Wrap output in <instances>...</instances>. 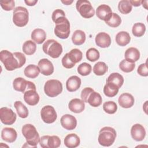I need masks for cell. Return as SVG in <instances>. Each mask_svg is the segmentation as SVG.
<instances>
[{"instance_id":"6da1fadb","label":"cell","mask_w":148,"mask_h":148,"mask_svg":"<svg viewBox=\"0 0 148 148\" xmlns=\"http://www.w3.org/2000/svg\"><path fill=\"white\" fill-rule=\"evenodd\" d=\"M22 134L25 138L28 147H36L39 143L40 137L35 126L31 124H26L22 127Z\"/></svg>"},{"instance_id":"7a4b0ae2","label":"cell","mask_w":148,"mask_h":148,"mask_svg":"<svg viewBox=\"0 0 148 148\" xmlns=\"http://www.w3.org/2000/svg\"><path fill=\"white\" fill-rule=\"evenodd\" d=\"M116 138V130L110 127H104L99 132L98 140L99 143L105 147H109L113 145Z\"/></svg>"},{"instance_id":"3957f363","label":"cell","mask_w":148,"mask_h":148,"mask_svg":"<svg viewBox=\"0 0 148 148\" xmlns=\"http://www.w3.org/2000/svg\"><path fill=\"white\" fill-rule=\"evenodd\" d=\"M43 52L53 58H58L62 53L61 45L54 39L46 40L42 46Z\"/></svg>"},{"instance_id":"277c9868","label":"cell","mask_w":148,"mask_h":148,"mask_svg":"<svg viewBox=\"0 0 148 148\" xmlns=\"http://www.w3.org/2000/svg\"><path fill=\"white\" fill-rule=\"evenodd\" d=\"M0 60L3 64L7 71H12L20 68V64L17 58L8 50H3L0 52Z\"/></svg>"},{"instance_id":"5b68a950","label":"cell","mask_w":148,"mask_h":148,"mask_svg":"<svg viewBox=\"0 0 148 148\" xmlns=\"http://www.w3.org/2000/svg\"><path fill=\"white\" fill-rule=\"evenodd\" d=\"M54 34L59 38L67 39L70 34V23L66 17H63L55 22Z\"/></svg>"},{"instance_id":"8992f818","label":"cell","mask_w":148,"mask_h":148,"mask_svg":"<svg viewBox=\"0 0 148 148\" xmlns=\"http://www.w3.org/2000/svg\"><path fill=\"white\" fill-rule=\"evenodd\" d=\"M29 20L28 10L23 6L16 7L13 12V22L19 27L25 26Z\"/></svg>"},{"instance_id":"52a82bcc","label":"cell","mask_w":148,"mask_h":148,"mask_svg":"<svg viewBox=\"0 0 148 148\" xmlns=\"http://www.w3.org/2000/svg\"><path fill=\"white\" fill-rule=\"evenodd\" d=\"M44 91L48 97H55L62 92V84L58 80H49L45 84Z\"/></svg>"},{"instance_id":"ba28073f","label":"cell","mask_w":148,"mask_h":148,"mask_svg":"<svg viewBox=\"0 0 148 148\" xmlns=\"http://www.w3.org/2000/svg\"><path fill=\"white\" fill-rule=\"evenodd\" d=\"M76 8L80 14L85 18H90L95 14V10L88 1H77L76 3Z\"/></svg>"},{"instance_id":"9c48e42d","label":"cell","mask_w":148,"mask_h":148,"mask_svg":"<svg viewBox=\"0 0 148 148\" xmlns=\"http://www.w3.org/2000/svg\"><path fill=\"white\" fill-rule=\"evenodd\" d=\"M13 88L17 91L24 93L25 91L29 90H36L35 84L30 81L26 80L25 79L18 77L14 79L13 83Z\"/></svg>"},{"instance_id":"30bf717a","label":"cell","mask_w":148,"mask_h":148,"mask_svg":"<svg viewBox=\"0 0 148 148\" xmlns=\"http://www.w3.org/2000/svg\"><path fill=\"white\" fill-rule=\"evenodd\" d=\"M40 116L43 122L47 124L54 123L57 118V113L54 108L51 105H46L42 108Z\"/></svg>"},{"instance_id":"8fae6325","label":"cell","mask_w":148,"mask_h":148,"mask_svg":"<svg viewBox=\"0 0 148 148\" xmlns=\"http://www.w3.org/2000/svg\"><path fill=\"white\" fill-rule=\"evenodd\" d=\"M1 121L5 125H12L16 120V113L7 107H2L0 109Z\"/></svg>"},{"instance_id":"7c38bea8","label":"cell","mask_w":148,"mask_h":148,"mask_svg":"<svg viewBox=\"0 0 148 148\" xmlns=\"http://www.w3.org/2000/svg\"><path fill=\"white\" fill-rule=\"evenodd\" d=\"M62 127L67 130H73L77 125V120L73 116L66 114L63 115L60 120Z\"/></svg>"},{"instance_id":"4fadbf2b","label":"cell","mask_w":148,"mask_h":148,"mask_svg":"<svg viewBox=\"0 0 148 148\" xmlns=\"http://www.w3.org/2000/svg\"><path fill=\"white\" fill-rule=\"evenodd\" d=\"M112 13H113L110 7L105 4L99 5L96 10L97 16L99 19L105 21H108L111 18Z\"/></svg>"},{"instance_id":"5bb4252c","label":"cell","mask_w":148,"mask_h":148,"mask_svg":"<svg viewBox=\"0 0 148 148\" xmlns=\"http://www.w3.org/2000/svg\"><path fill=\"white\" fill-rule=\"evenodd\" d=\"M146 130L143 126L140 124L133 125L131 129V135L132 138L136 141H142L146 136Z\"/></svg>"},{"instance_id":"9a60e30c","label":"cell","mask_w":148,"mask_h":148,"mask_svg":"<svg viewBox=\"0 0 148 148\" xmlns=\"http://www.w3.org/2000/svg\"><path fill=\"white\" fill-rule=\"evenodd\" d=\"M38 65L41 73L45 76L51 75L54 72V66L52 62L47 58L40 60Z\"/></svg>"},{"instance_id":"2e32d148","label":"cell","mask_w":148,"mask_h":148,"mask_svg":"<svg viewBox=\"0 0 148 148\" xmlns=\"http://www.w3.org/2000/svg\"><path fill=\"white\" fill-rule=\"evenodd\" d=\"M95 41L98 46L102 48H106L110 46L111 44V38L107 33L102 32L96 35Z\"/></svg>"},{"instance_id":"e0dca14e","label":"cell","mask_w":148,"mask_h":148,"mask_svg":"<svg viewBox=\"0 0 148 148\" xmlns=\"http://www.w3.org/2000/svg\"><path fill=\"white\" fill-rule=\"evenodd\" d=\"M17 137L16 131L10 127H5L1 131V138L9 143L14 142Z\"/></svg>"},{"instance_id":"ac0fdd59","label":"cell","mask_w":148,"mask_h":148,"mask_svg":"<svg viewBox=\"0 0 148 148\" xmlns=\"http://www.w3.org/2000/svg\"><path fill=\"white\" fill-rule=\"evenodd\" d=\"M24 99L29 105H36L39 101V95L35 90H29L24 93Z\"/></svg>"},{"instance_id":"d6986e66","label":"cell","mask_w":148,"mask_h":148,"mask_svg":"<svg viewBox=\"0 0 148 148\" xmlns=\"http://www.w3.org/2000/svg\"><path fill=\"white\" fill-rule=\"evenodd\" d=\"M134 98L133 96L127 92L121 94L118 99L119 105L123 108H130L134 104Z\"/></svg>"},{"instance_id":"ffe728a7","label":"cell","mask_w":148,"mask_h":148,"mask_svg":"<svg viewBox=\"0 0 148 148\" xmlns=\"http://www.w3.org/2000/svg\"><path fill=\"white\" fill-rule=\"evenodd\" d=\"M69 110L75 113H80L85 109L84 102L79 98H74L70 101L68 103Z\"/></svg>"},{"instance_id":"44dd1931","label":"cell","mask_w":148,"mask_h":148,"mask_svg":"<svg viewBox=\"0 0 148 148\" xmlns=\"http://www.w3.org/2000/svg\"><path fill=\"white\" fill-rule=\"evenodd\" d=\"M81 85V79L77 76H72L66 82V87L68 91L73 92L77 90Z\"/></svg>"},{"instance_id":"7402d4cb","label":"cell","mask_w":148,"mask_h":148,"mask_svg":"<svg viewBox=\"0 0 148 148\" xmlns=\"http://www.w3.org/2000/svg\"><path fill=\"white\" fill-rule=\"evenodd\" d=\"M64 145L68 148L77 147L80 143L79 137L75 134H69L64 138Z\"/></svg>"},{"instance_id":"603a6c76","label":"cell","mask_w":148,"mask_h":148,"mask_svg":"<svg viewBox=\"0 0 148 148\" xmlns=\"http://www.w3.org/2000/svg\"><path fill=\"white\" fill-rule=\"evenodd\" d=\"M124 57L125 60L130 62H135L139 59L140 52L135 47H130L126 50Z\"/></svg>"},{"instance_id":"cb8c5ba5","label":"cell","mask_w":148,"mask_h":148,"mask_svg":"<svg viewBox=\"0 0 148 148\" xmlns=\"http://www.w3.org/2000/svg\"><path fill=\"white\" fill-rule=\"evenodd\" d=\"M31 37V39L37 44H41L45 40L46 34L43 29L36 28L32 32Z\"/></svg>"},{"instance_id":"d4e9b609","label":"cell","mask_w":148,"mask_h":148,"mask_svg":"<svg viewBox=\"0 0 148 148\" xmlns=\"http://www.w3.org/2000/svg\"><path fill=\"white\" fill-rule=\"evenodd\" d=\"M131 40V37L128 32L126 31H120L116 36V42L120 46L127 45Z\"/></svg>"},{"instance_id":"484cf974","label":"cell","mask_w":148,"mask_h":148,"mask_svg":"<svg viewBox=\"0 0 148 148\" xmlns=\"http://www.w3.org/2000/svg\"><path fill=\"white\" fill-rule=\"evenodd\" d=\"M40 72L38 66L34 64H29L24 69V73L26 77L34 79L39 75Z\"/></svg>"},{"instance_id":"4316f807","label":"cell","mask_w":148,"mask_h":148,"mask_svg":"<svg viewBox=\"0 0 148 148\" xmlns=\"http://www.w3.org/2000/svg\"><path fill=\"white\" fill-rule=\"evenodd\" d=\"M102 102V98L100 94L97 92L92 91L89 95L87 102L92 107L99 106Z\"/></svg>"},{"instance_id":"83f0119b","label":"cell","mask_w":148,"mask_h":148,"mask_svg":"<svg viewBox=\"0 0 148 148\" xmlns=\"http://www.w3.org/2000/svg\"><path fill=\"white\" fill-rule=\"evenodd\" d=\"M72 40L75 45L79 46L83 44L86 40V34L84 32L80 29L76 30L72 35Z\"/></svg>"},{"instance_id":"f1b7e54d","label":"cell","mask_w":148,"mask_h":148,"mask_svg":"<svg viewBox=\"0 0 148 148\" xmlns=\"http://www.w3.org/2000/svg\"><path fill=\"white\" fill-rule=\"evenodd\" d=\"M119 88L113 83H106L103 87V93L108 97H113L119 92Z\"/></svg>"},{"instance_id":"f546056e","label":"cell","mask_w":148,"mask_h":148,"mask_svg":"<svg viewBox=\"0 0 148 148\" xmlns=\"http://www.w3.org/2000/svg\"><path fill=\"white\" fill-rule=\"evenodd\" d=\"M106 83H112L116 85L119 88L123 86L124 78L119 73L114 72L111 73L106 80Z\"/></svg>"},{"instance_id":"4dcf8cb0","label":"cell","mask_w":148,"mask_h":148,"mask_svg":"<svg viewBox=\"0 0 148 148\" xmlns=\"http://www.w3.org/2000/svg\"><path fill=\"white\" fill-rule=\"evenodd\" d=\"M14 106L16 108L17 113L20 117L25 119L28 117V110L21 101H17L14 102Z\"/></svg>"},{"instance_id":"1f68e13d","label":"cell","mask_w":148,"mask_h":148,"mask_svg":"<svg viewBox=\"0 0 148 148\" xmlns=\"http://www.w3.org/2000/svg\"><path fill=\"white\" fill-rule=\"evenodd\" d=\"M23 52L27 55H32L35 53L36 50V43L32 40H28L25 41L22 47Z\"/></svg>"},{"instance_id":"d6a6232c","label":"cell","mask_w":148,"mask_h":148,"mask_svg":"<svg viewBox=\"0 0 148 148\" xmlns=\"http://www.w3.org/2000/svg\"><path fill=\"white\" fill-rule=\"evenodd\" d=\"M118 9L121 13L127 14L131 12L132 6L130 2V1L122 0L119 2Z\"/></svg>"},{"instance_id":"836d02e7","label":"cell","mask_w":148,"mask_h":148,"mask_svg":"<svg viewBox=\"0 0 148 148\" xmlns=\"http://www.w3.org/2000/svg\"><path fill=\"white\" fill-rule=\"evenodd\" d=\"M108 69V67L104 62L99 61L94 65L93 72L97 76H102L106 73Z\"/></svg>"},{"instance_id":"e575fe53","label":"cell","mask_w":148,"mask_h":148,"mask_svg":"<svg viewBox=\"0 0 148 148\" xmlns=\"http://www.w3.org/2000/svg\"><path fill=\"white\" fill-rule=\"evenodd\" d=\"M145 31V25L142 23H136L134 24L132 28V34L136 37H140L143 36Z\"/></svg>"},{"instance_id":"d590c367","label":"cell","mask_w":148,"mask_h":148,"mask_svg":"<svg viewBox=\"0 0 148 148\" xmlns=\"http://www.w3.org/2000/svg\"><path fill=\"white\" fill-rule=\"evenodd\" d=\"M68 53L69 59L72 62L75 64L80 62L83 58V53L78 49H72Z\"/></svg>"},{"instance_id":"8d00e7d4","label":"cell","mask_w":148,"mask_h":148,"mask_svg":"<svg viewBox=\"0 0 148 148\" xmlns=\"http://www.w3.org/2000/svg\"><path fill=\"white\" fill-rule=\"evenodd\" d=\"M47 148H57L61 145L60 138L56 135L48 136L47 139Z\"/></svg>"},{"instance_id":"74e56055","label":"cell","mask_w":148,"mask_h":148,"mask_svg":"<svg viewBox=\"0 0 148 148\" xmlns=\"http://www.w3.org/2000/svg\"><path fill=\"white\" fill-rule=\"evenodd\" d=\"M135 67V62H130L125 60H122L119 64L120 69L124 72L128 73L132 72Z\"/></svg>"},{"instance_id":"f35d334b","label":"cell","mask_w":148,"mask_h":148,"mask_svg":"<svg viewBox=\"0 0 148 148\" xmlns=\"http://www.w3.org/2000/svg\"><path fill=\"white\" fill-rule=\"evenodd\" d=\"M99 52L95 48H90L86 51V58L91 62L96 61L99 59Z\"/></svg>"},{"instance_id":"ab89813d","label":"cell","mask_w":148,"mask_h":148,"mask_svg":"<svg viewBox=\"0 0 148 148\" xmlns=\"http://www.w3.org/2000/svg\"><path fill=\"white\" fill-rule=\"evenodd\" d=\"M92 71V67L90 64L87 62L80 64L77 67V72L82 76L88 75Z\"/></svg>"},{"instance_id":"60d3db41","label":"cell","mask_w":148,"mask_h":148,"mask_svg":"<svg viewBox=\"0 0 148 148\" xmlns=\"http://www.w3.org/2000/svg\"><path fill=\"white\" fill-rule=\"evenodd\" d=\"M105 23L111 27L116 28L121 24V18L117 13H113L111 18L108 21H105Z\"/></svg>"},{"instance_id":"b9f144b4","label":"cell","mask_w":148,"mask_h":148,"mask_svg":"<svg viewBox=\"0 0 148 148\" xmlns=\"http://www.w3.org/2000/svg\"><path fill=\"white\" fill-rule=\"evenodd\" d=\"M103 110L108 114H114L117 110V104L113 101L105 102L103 105Z\"/></svg>"},{"instance_id":"7bdbcfd3","label":"cell","mask_w":148,"mask_h":148,"mask_svg":"<svg viewBox=\"0 0 148 148\" xmlns=\"http://www.w3.org/2000/svg\"><path fill=\"white\" fill-rule=\"evenodd\" d=\"M0 5L3 10L6 11H10L14 9L15 6V2L13 0L3 1L0 2Z\"/></svg>"},{"instance_id":"ee69618b","label":"cell","mask_w":148,"mask_h":148,"mask_svg":"<svg viewBox=\"0 0 148 148\" xmlns=\"http://www.w3.org/2000/svg\"><path fill=\"white\" fill-rule=\"evenodd\" d=\"M62 65L65 68L71 69L75 65V64L72 62L69 59L68 57V53H66L62 58Z\"/></svg>"},{"instance_id":"f6af8a7d","label":"cell","mask_w":148,"mask_h":148,"mask_svg":"<svg viewBox=\"0 0 148 148\" xmlns=\"http://www.w3.org/2000/svg\"><path fill=\"white\" fill-rule=\"evenodd\" d=\"M94 91V90L91 87H86L83 88L81 92V98L84 102H87L88 98L90 94Z\"/></svg>"},{"instance_id":"bcb514c9","label":"cell","mask_w":148,"mask_h":148,"mask_svg":"<svg viewBox=\"0 0 148 148\" xmlns=\"http://www.w3.org/2000/svg\"><path fill=\"white\" fill-rule=\"evenodd\" d=\"M63 17H65V12L62 10L60 9H56L53 12L52 15H51V18L54 22H55L57 20Z\"/></svg>"},{"instance_id":"7dc6e473","label":"cell","mask_w":148,"mask_h":148,"mask_svg":"<svg viewBox=\"0 0 148 148\" xmlns=\"http://www.w3.org/2000/svg\"><path fill=\"white\" fill-rule=\"evenodd\" d=\"M138 73L142 76H148V69L147 66V62L140 64L137 69Z\"/></svg>"},{"instance_id":"c3c4849f","label":"cell","mask_w":148,"mask_h":148,"mask_svg":"<svg viewBox=\"0 0 148 148\" xmlns=\"http://www.w3.org/2000/svg\"><path fill=\"white\" fill-rule=\"evenodd\" d=\"M13 55L17 58L20 64V68L22 67L26 62V58L25 55L21 52H14L13 53Z\"/></svg>"},{"instance_id":"681fc988","label":"cell","mask_w":148,"mask_h":148,"mask_svg":"<svg viewBox=\"0 0 148 148\" xmlns=\"http://www.w3.org/2000/svg\"><path fill=\"white\" fill-rule=\"evenodd\" d=\"M130 2L131 3V4L132 5V6H134L135 7H137V6H139L140 5H141V3H142V1H134V0H131L130 1Z\"/></svg>"},{"instance_id":"f907efd6","label":"cell","mask_w":148,"mask_h":148,"mask_svg":"<svg viewBox=\"0 0 148 148\" xmlns=\"http://www.w3.org/2000/svg\"><path fill=\"white\" fill-rule=\"evenodd\" d=\"M24 2L28 6H34L38 2V1L37 0H31V1L28 0V1H25Z\"/></svg>"},{"instance_id":"816d5d0a","label":"cell","mask_w":148,"mask_h":148,"mask_svg":"<svg viewBox=\"0 0 148 148\" xmlns=\"http://www.w3.org/2000/svg\"><path fill=\"white\" fill-rule=\"evenodd\" d=\"M61 2L66 5H71L73 1H61Z\"/></svg>"},{"instance_id":"f5cc1de1","label":"cell","mask_w":148,"mask_h":148,"mask_svg":"<svg viewBox=\"0 0 148 148\" xmlns=\"http://www.w3.org/2000/svg\"><path fill=\"white\" fill-rule=\"evenodd\" d=\"M147 1H142V3H141V4H142L143 6L146 9H147Z\"/></svg>"}]
</instances>
